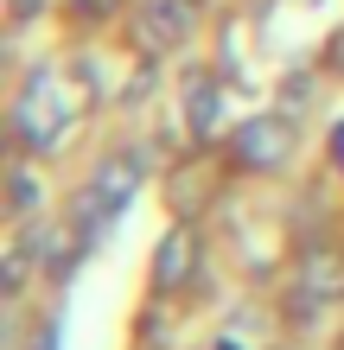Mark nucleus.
Returning a JSON list of instances; mask_svg holds the SVG:
<instances>
[{
    "instance_id": "nucleus-1",
    "label": "nucleus",
    "mask_w": 344,
    "mask_h": 350,
    "mask_svg": "<svg viewBox=\"0 0 344 350\" xmlns=\"http://www.w3.org/2000/svg\"><path fill=\"white\" fill-rule=\"evenodd\" d=\"M140 172H147V159H140V153H115V159H103V172L90 178V191H83V198H77L70 230L90 242V236H96V230H103V223L121 211V204L140 191Z\"/></svg>"
},
{
    "instance_id": "nucleus-2",
    "label": "nucleus",
    "mask_w": 344,
    "mask_h": 350,
    "mask_svg": "<svg viewBox=\"0 0 344 350\" xmlns=\"http://www.w3.org/2000/svg\"><path fill=\"white\" fill-rule=\"evenodd\" d=\"M13 128H19V140H26L32 153H51L57 140H64L70 115H64V102H57L51 77H32V90L19 96V109H13Z\"/></svg>"
},
{
    "instance_id": "nucleus-3",
    "label": "nucleus",
    "mask_w": 344,
    "mask_h": 350,
    "mask_svg": "<svg viewBox=\"0 0 344 350\" xmlns=\"http://www.w3.org/2000/svg\"><path fill=\"white\" fill-rule=\"evenodd\" d=\"M236 153H242V166H280V159L293 153V128L280 115H255V121H242L236 128Z\"/></svg>"
},
{
    "instance_id": "nucleus-4",
    "label": "nucleus",
    "mask_w": 344,
    "mask_h": 350,
    "mask_svg": "<svg viewBox=\"0 0 344 350\" xmlns=\"http://www.w3.org/2000/svg\"><path fill=\"white\" fill-rule=\"evenodd\" d=\"M338 293H344V261H338L332 249L306 255V267H300V286H293V306H300V312H319V306L338 299Z\"/></svg>"
},
{
    "instance_id": "nucleus-5",
    "label": "nucleus",
    "mask_w": 344,
    "mask_h": 350,
    "mask_svg": "<svg viewBox=\"0 0 344 350\" xmlns=\"http://www.w3.org/2000/svg\"><path fill=\"white\" fill-rule=\"evenodd\" d=\"M191 261H198V236L191 230H172L166 242H159V255H153V280L172 293V286L191 280Z\"/></svg>"
},
{
    "instance_id": "nucleus-6",
    "label": "nucleus",
    "mask_w": 344,
    "mask_h": 350,
    "mask_svg": "<svg viewBox=\"0 0 344 350\" xmlns=\"http://www.w3.org/2000/svg\"><path fill=\"white\" fill-rule=\"evenodd\" d=\"M140 26H147L153 45H185V38H191V7H185V0H153Z\"/></svg>"
},
{
    "instance_id": "nucleus-7",
    "label": "nucleus",
    "mask_w": 344,
    "mask_h": 350,
    "mask_svg": "<svg viewBox=\"0 0 344 350\" xmlns=\"http://www.w3.org/2000/svg\"><path fill=\"white\" fill-rule=\"evenodd\" d=\"M217 115H224V96H217V83H191V96H185V121H191L198 134H211Z\"/></svg>"
},
{
    "instance_id": "nucleus-8",
    "label": "nucleus",
    "mask_w": 344,
    "mask_h": 350,
    "mask_svg": "<svg viewBox=\"0 0 344 350\" xmlns=\"http://www.w3.org/2000/svg\"><path fill=\"white\" fill-rule=\"evenodd\" d=\"M32 249H38V242H13V249H7V267H0V286H7V293H19V286H26V261H32Z\"/></svg>"
},
{
    "instance_id": "nucleus-9",
    "label": "nucleus",
    "mask_w": 344,
    "mask_h": 350,
    "mask_svg": "<svg viewBox=\"0 0 344 350\" xmlns=\"http://www.w3.org/2000/svg\"><path fill=\"white\" fill-rule=\"evenodd\" d=\"M38 204V185H32V172L26 166H13V211H32Z\"/></svg>"
},
{
    "instance_id": "nucleus-10",
    "label": "nucleus",
    "mask_w": 344,
    "mask_h": 350,
    "mask_svg": "<svg viewBox=\"0 0 344 350\" xmlns=\"http://www.w3.org/2000/svg\"><path fill=\"white\" fill-rule=\"evenodd\" d=\"M332 159H338V166H344V121H338V128H332Z\"/></svg>"
},
{
    "instance_id": "nucleus-11",
    "label": "nucleus",
    "mask_w": 344,
    "mask_h": 350,
    "mask_svg": "<svg viewBox=\"0 0 344 350\" xmlns=\"http://www.w3.org/2000/svg\"><path fill=\"white\" fill-rule=\"evenodd\" d=\"M38 350H57V325H45V338H38Z\"/></svg>"
}]
</instances>
